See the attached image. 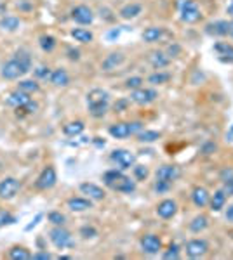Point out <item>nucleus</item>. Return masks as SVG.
Instances as JSON below:
<instances>
[{
    "mask_svg": "<svg viewBox=\"0 0 233 260\" xmlns=\"http://www.w3.org/2000/svg\"><path fill=\"white\" fill-rule=\"evenodd\" d=\"M56 46H58V40H56L52 35L49 33H42L40 37H38V47H40L44 52H52V50L56 49Z\"/></svg>",
    "mask_w": 233,
    "mask_h": 260,
    "instance_id": "7c9ffc66",
    "label": "nucleus"
},
{
    "mask_svg": "<svg viewBox=\"0 0 233 260\" xmlns=\"http://www.w3.org/2000/svg\"><path fill=\"white\" fill-rule=\"evenodd\" d=\"M226 196L225 194V191L223 189H219V191H216V193L211 196V199H209V205H211V210L213 212H219V210H223L225 208V203H226Z\"/></svg>",
    "mask_w": 233,
    "mask_h": 260,
    "instance_id": "cd10ccee",
    "label": "nucleus"
},
{
    "mask_svg": "<svg viewBox=\"0 0 233 260\" xmlns=\"http://www.w3.org/2000/svg\"><path fill=\"white\" fill-rule=\"evenodd\" d=\"M125 62V54L124 52H112L101 62V70L103 71H113L118 66H122Z\"/></svg>",
    "mask_w": 233,
    "mask_h": 260,
    "instance_id": "2eb2a0df",
    "label": "nucleus"
},
{
    "mask_svg": "<svg viewBox=\"0 0 233 260\" xmlns=\"http://www.w3.org/2000/svg\"><path fill=\"white\" fill-rule=\"evenodd\" d=\"M136 137L139 142H155L157 139H160V132H157V130H141Z\"/></svg>",
    "mask_w": 233,
    "mask_h": 260,
    "instance_id": "58836bf2",
    "label": "nucleus"
},
{
    "mask_svg": "<svg viewBox=\"0 0 233 260\" xmlns=\"http://www.w3.org/2000/svg\"><path fill=\"white\" fill-rule=\"evenodd\" d=\"M17 219L14 217L11 212L7 210H0V227H4V226H13V224H16Z\"/></svg>",
    "mask_w": 233,
    "mask_h": 260,
    "instance_id": "79ce46f5",
    "label": "nucleus"
},
{
    "mask_svg": "<svg viewBox=\"0 0 233 260\" xmlns=\"http://www.w3.org/2000/svg\"><path fill=\"white\" fill-rule=\"evenodd\" d=\"M230 179H233V168H223L221 170V173H219V181L221 182H226V181H230Z\"/></svg>",
    "mask_w": 233,
    "mask_h": 260,
    "instance_id": "3c124183",
    "label": "nucleus"
},
{
    "mask_svg": "<svg viewBox=\"0 0 233 260\" xmlns=\"http://www.w3.org/2000/svg\"><path fill=\"white\" fill-rule=\"evenodd\" d=\"M178 214V203L174 199H162L157 205V215L160 219H172Z\"/></svg>",
    "mask_w": 233,
    "mask_h": 260,
    "instance_id": "4468645a",
    "label": "nucleus"
},
{
    "mask_svg": "<svg viewBox=\"0 0 233 260\" xmlns=\"http://www.w3.org/2000/svg\"><path fill=\"white\" fill-rule=\"evenodd\" d=\"M155 191H157L158 194L162 193H167V191L171 189V182H166V181H155Z\"/></svg>",
    "mask_w": 233,
    "mask_h": 260,
    "instance_id": "de8ad7c7",
    "label": "nucleus"
},
{
    "mask_svg": "<svg viewBox=\"0 0 233 260\" xmlns=\"http://www.w3.org/2000/svg\"><path fill=\"white\" fill-rule=\"evenodd\" d=\"M129 128H131V136H137L145 128V125H143V122H129Z\"/></svg>",
    "mask_w": 233,
    "mask_h": 260,
    "instance_id": "09e8293b",
    "label": "nucleus"
},
{
    "mask_svg": "<svg viewBox=\"0 0 233 260\" xmlns=\"http://www.w3.org/2000/svg\"><path fill=\"white\" fill-rule=\"evenodd\" d=\"M179 175H181V172H179V168L174 165H162L155 170V179H157V181H166V182H171V184Z\"/></svg>",
    "mask_w": 233,
    "mask_h": 260,
    "instance_id": "ddd939ff",
    "label": "nucleus"
},
{
    "mask_svg": "<svg viewBox=\"0 0 233 260\" xmlns=\"http://www.w3.org/2000/svg\"><path fill=\"white\" fill-rule=\"evenodd\" d=\"M164 259L166 260H176V259H179V246L178 245H171V246L167 248L166 252H164Z\"/></svg>",
    "mask_w": 233,
    "mask_h": 260,
    "instance_id": "49530a36",
    "label": "nucleus"
},
{
    "mask_svg": "<svg viewBox=\"0 0 233 260\" xmlns=\"http://www.w3.org/2000/svg\"><path fill=\"white\" fill-rule=\"evenodd\" d=\"M83 128H85L83 122H80V120L68 122V123L63 125V134H65L67 137H77L83 132Z\"/></svg>",
    "mask_w": 233,
    "mask_h": 260,
    "instance_id": "a878e982",
    "label": "nucleus"
},
{
    "mask_svg": "<svg viewBox=\"0 0 233 260\" xmlns=\"http://www.w3.org/2000/svg\"><path fill=\"white\" fill-rule=\"evenodd\" d=\"M141 11H143V7L139 4H127L118 11V16H120L122 19L129 21V19H134V17L139 16Z\"/></svg>",
    "mask_w": 233,
    "mask_h": 260,
    "instance_id": "393cba45",
    "label": "nucleus"
},
{
    "mask_svg": "<svg viewBox=\"0 0 233 260\" xmlns=\"http://www.w3.org/2000/svg\"><path fill=\"white\" fill-rule=\"evenodd\" d=\"M67 58L70 59V61H80V50L79 49H73V47H70V49L67 50Z\"/></svg>",
    "mask_w": 233,
    "mask_h": 260,
    "instance_id": "8fccbe9b",
    "label": "nucleus"
},
{
    "mask_svg": "<svg viewBox=\"0 0 233 260\" xmlns=\"http://www.w3.org/2000/svg\"><path fill=\"white\" fill-rule=\"evenodd\" d=\"M50 73H52V70H50L49 66H38L33 70V76L37 80H49Z\"/></svg>",
    "mask_w": 233,
    "mask_h": 260,
    "instance_id": "c03bdc74",
    "label": "nucleus"
},
{
    "mask_svg": "<svg viewBox=\"0 0 233 260\" xmlns=\"http://www.w3.org/2000/svg\"><path fill=\"white\" fill-rule=\"evenodd\" d=\"M179 14H181V19H183L184 23H197V21L202 17L199 4H197L195 0H183Z\"/></svg>",
    "mask_w": 233,
    "mask_h": 260,
    "instance_id": "423d86ee",
    "label": "nucleus"
},
{
    "mask_svg": "<svg viewBox=\"0 0 233 260\" xmlns=\"http://www.w3.org/2000/svg\"><path fill=\"white\" fill-rule=\"evenodd\" d=\"M67 207L71 212H87L92 208V199L82 198V196H71V198L67 199Z\"/></svg>",
    "mask_w": 233,
    "mask_h": 260,
    "instance_id": "f3484780",
    "label": "nucleus"
},
{
    "mask_svg": "<svg viewBox=\"0 0 233 260\" xmlns=\"http://www.w3.org/2000/svg\"><path fill=\"white\" fill-rule=\"evenodd\" d=\"M207 250H209V245L205 240L195 238V240H190L186 243V255L190 259H200V257H204L207 253Z\"/></svg>",
    "mask_w": 233,
    "mask_h": 260,
    "instance_id": "9d476101",
    "label": "nucleus"
},
{
    "mask_svg": "<svg viewBox=\"0 0 233 260\" xmlns=\"http://www.w3.org/2000/svg\"><path fill=\"white\" fill-rule=\"evenodd\" d=\"M228 35H232L233 37V23H230V33Z\"/></svg>",
    "mask_w": 233,
    "mask_h": 260,
    "instance_id": "0e129e2a",
    "label": "nucleus"
},
{
    "mask_svg": "<svg viewBox=\"0 0 233 260\" xmlns=\"http://www.w3.org/2000/svg\"><path fill=\"white\" fill-rule=\"evenodd\" d=\"M37 111H38V104L35 103L33 99H32L28 104H25V106L16 107V116H17V118H25V116L35 115Z\"/></svg>",
    "mask_w": 233,
    "mask_h": 260,
    "instance_id": "f704fd0d",
    "label": "nucleus"
},
{
    "mask_svg": "<svg viewBox=\"0 0 233 260\" xmlns=\"http://www.w3.org/2000/svg\"><path fill=\"white\" fill-rule=\"evenodd\" d=\"M32 257H33V253L30 252L28 248L19 246V245L9 250V259L11 260H32Z\"/></svg>",
    "mask_w": 233,
    "mask_h": 260,
    "instance_id": "c756f323",
    "label": "nucleus"
},
{
    "mask_svg": "<svg viewBox=\"0 0 233 260\" xmlns=\"http://www.w3.org/2000/svg\"><path fill=\"white\" fill-rule=\"evenodd\" d=\"M112 189L116 191V193L133 194L134 191H136V179H131V177H127V175H124V173H122L120 177L116 179V182L113 184Z\"/></svg>",
    "mask_w": 233,
    "mask_h": 260,
    "instance_id": "dca6fc26",
    "label": "nucleus"
},
{
    "mask_svg": "<svg viewBox=\"0 0 233 260\" xmlns=\"http://www.w3.org/2000/svg\"><path fill=\"white\" fill-rule=\"evenodd\" d=\"M49 240L54 245L58 250H65V248H73L75 241L71 238V232L68 229H65L63 226H54L49 231Z\"/></svg>",
    "mask_w": 233,
    "mask_h": 260,
    "instance_id": "f03ea898",
    "label": "nucleus"
},
{
    "mask_svg": "<svg viewBox=\"0 0 233 260\" xmlns=\"http://www.w3.org/2000/svg\"><path fill=\"white\" fill-rule=\"evenodd\" d=\"M92 142H94V144H96V146H100V148H103V146L106 144L104 140H101V139H100V137H94V140H92Z\"/></svg>",
    "mask_w": 233,
    "mask_h": 260,
    "instance_id": "680f3d73",
    "label": "nucleus"
},
{
    "mask_svg": "<svg viewBox=\"0 0 233 260\" xmlns=\"http://www.w3.org/2000/svg\"><path fill=\"white\" fill-rule=\"evenodd\" d=\"M108 134L115 139H125V137L131 136V128L127 122H118V123H113L110 125L108 128Z\"/></svg>",
    "mask_w": 233,
    "mask_h": 260,
    "instance_id": "5701e85b",
    "label": "nucleus"
},
{
    "mask_svg": "<svg viewBox=\"0 0 233 260\" xmlns=\"http://www.w3.org/2000/svg\"><path fill=\"white\" fill-rule=\"evenodd\" d=\"M70 35L75 38V42H80V44H91V42L94 40L92 31H89V30H85V28H73Z\"/></svg>",
    "mask_w": 233,
    "mask_h": 260,
    "instance_id": "473e14b6",
    "label": "nucleus"
},
{
    "mask_svg": "<svg viewBox=\"0 0 233 260\" xmlns=\"http://www.w3.org/2000/svg\"><path fill=\"white\" fill-rule=\"evenodd\" d=\"M17 9H21V11H32V4H28V0H19V2H17Z\"/></svg>",
    "mask_w": 233,
    "mask_h": 260,
    "instance_id": "13d9d810",
    "label": "nucleus"
},
{
    "mask_svg": "<svg viewBox=\"0 0 233 260\" xmlns=\"http://www.w3.org/2000/svg\"><path fill=\"white\" fill-rule=\"evenodd\" d=\"M21 189V182L16 177H5L0 181V199H14Z\"/></svg>",
    "mask_w": 233,
    "mask_h": 260,
    "instance_id": "39448f33",
    "label": "nucleus"
},
{
    "mask_svg": "<svg viewBox=\"0 0 233 260\" xmlns=\"http://www.w3.org/2000/svg\"><path fill=\"white\" fill-rule=\"evenodd\" d=\"M133 173L136 181H146L148 175H150V170L146 165H134L133 167Z\"/></svg>",
    "mask_w": 233,
    "mask_h": 260,
    "instance_id": "a19ab883",
    "label": "nucleus"
},
{
    "mask_svg": "<svg viewBox=\"0 0 233 260\" xmlns=\"http://www.w3.org/2000/svg\"><path fill=\"white\" fill-rule=\"evenodd\" d=\"M106 37H108V40H115V38H118V37H120V30H118V28L110 30V31H108V35H106Z\"/></svg>",
    "mask_w": 233,
    "mask_h": 260,
    "instance_id": "bf43d9fd",
    "label": "nucleus"
},
{
    "mask_svg": "<svg viewBox=\"0 0 233 260\" xmlns=\"http://www.w3.org/2000/svg\"><path fill=\"white\" fill-rule=\"evenodd\" d=\"M79 189H80V193L87 194L89 198L94 199V201H101V199L106 198V193H104L103 187L94 184V182H82L79 186Z\"/></svg>",
    "mask_w": 233,
    "mask_h": 260,
    "instance_id": "f8f14e48",
    "label": "nucleus"
},
{
    "mask_svg": "<svg viewBox=\"0 0 233 260\" xmlns=\"http://www.w3.org/2000/svg\"><path fill=\"white\" fill-rule=\"evenodd\" d=\"M216 149H217V146L214 144V142H207V144H204V148H202V153H204V154H213Z\"/></svg>",
    "mask_w": 233,
    "mask_h": 260,
    "instance_id": "864d4df0",
    "label": "nucleus"
},
{
    "mask_svg": "<svg viewBox=\"0 0 233 260\" xmlns=\"http://www.w3.org/2000/svg\"><path fill=\"white\" fill-rule=\"evenodd\" d=\"M42 219H44V215H42V214H37V215H35V219L32 220V222H30L28 226L25 227V231H32V229H33V227L37 226V224L40 222Z\"/></svg>",
    "mask_w": 233,
    "mask_h": 260,
    "instance_id": "5fc2aeb1",
    "label": "nucleus"
},
{
    "mask_svg": "<svg viewBox=\"0 0 233 260\" xmlns=\"http://www.w3.org/2000/svg\"><path fill=\"white\" fill-rule=\"evenodd\" d=\"M169 80H171V73H164V71H160V70H157V73L148 76V82H150L151 85H162V83H167Z\"/></svg>",
    "mask_w": 233,
    "mask_h": 260,
    "instance_id": "c9c22d12",
    "label": "nucleus"
},
{
    "mask_svg": "<svg viewBox=\"0 0 233 260\" xmlns=\"http://www.w3.org/2000/svg\"><path fill=\"white\" fill-rule=\"evenodd\" d=\"M226 13H228L230 16L233 17V0H232V2H230V4H228V7H226Z\"/></svg>",
    "mask_w": 233,
    "mask_h": 260,
    "instance_id": "e2e57ef3",
    "label": "nucleus"
},
{
    "mask_svg": "<svg viewBox=\"0 0 233 260\" xmlns=\"http://www.w3.org/2000/svg\"><path fill=\"white\" fill-rule=\"evenodd\" d=\"M205 31L209 35L223 37V35L230 33V23H226V21H216V23H211V25L205 26Z\"/></svg>",
    "mask_w": 233,
    "mask_h": 260,
    "instance_id": "b1692460",
    "label": "nucleus"
},
{
    "mask_svg": "<svg viewBox=\"0 0 233 260\" xmlns=\"http://www.w3.org/2000/svg\"><path fill=\"white\" fill-rule=\"evenodd\" d=\"M223 191H225L226 196H233V179H230V181L225 182V187H223Z\"/></svg>",
    "mask_w": 233,
    "mask_h": 260,
    "instance_id": "4d7b16f0",
    "label": "nucleus"
},
{
    "mask_svg": "<svg viewBox=\"0 0 233 260\" xmlns=\"http://www.w3.org/2000/svg\"><path fill=\"white\" fill-rule=\"evenodd\" d=\"M17 89L30 95H33V94H37V92H40V83H38L37 78H25V80H19Z\"/></svg>",
    "mask_w": 233,
    "mask_h": 260,
    "instance_id": "bb28decb",
    "label": "nucleus"
},
{
    "mask_svg": "<svg viewBox=\"0 0 233 260\" xmlns=\"http://www.w3.org/2000/svg\"><path fill=\"white\" fill-rule=\"evenodd\" d=\"M209 226V219H207V215H197L195 219L190 222V231L195 232V234H199V232L205 231Z\"/></svg>",
    "mask_w": 233,
    "mask_h": 260,
    "instance_id": "72a5a7b5",
    "label": "nucleus"
},
{
    "mask_svg": "<svg viewBox=\"0 0 233 260\" xmlns=\"http://www.w3.org/2000/svg\"><path fill=\"white\" fill-rule=\"evenodd\" d=\"M145 80L141 76H131V78L125 80V87L129 89V91H136V89H141Z\"/></svg>",
    "mask_w": 233,
    "mask_h": 260,
    "instance_id": "a18cd8bd",
    "label": "nucleus"
},
{
    "mask_svg": "<svg viewBox=\"0 0 233 260\" xmlns=\"http://www.w3.org/2000/svg\"><path fill=\"white\" fill-rule=\"evenodd\" d=\"M79 234L82 236L83 240H92V238H96L98 236V229L94 226H82L80 227Z\"/></svg>",
    "mask_w": 233,
    "mask_h": 260,
    "instance_id": "37998d69",
    "label": "nucleus"
},
{
    "mask_svg": "<svg viewBox=\"0 0 233 260\" xmlns=\"http://www.w3.org/2000/svg\"><path fill=\"white\" fill-rule=\"evenodd\" d=\"M32 259L33 260H49V259H52V255H50L49 252H37V253H33Z\"/></svg>",
    "mask_w": 233,
    "mask_h": 260,
    "instance_id": "6e6d98bb",
    "label": "nucleus"
},
{
    "mask_svg": "<svg viewBox=\"0 0 233 260\" xmlns=\"http://www.w3.org/2000/svg\"><path fill=\"white\" fill-rule=\"evenodd\" d=\"M32 99H33V97H32L30 94H26V92L16 89V91L11 92V94L5 97V106L16 109V107H21V106H25V104H28Z\"/></svg>",
    "mask_w": 233,
    "mask_h": 260,
    "instance_id": "9b49d317",
    "label": "nucleus"
},
{
    "mask_svg": "<svg viewBox=\"0 0 233 260\" xmlns=\"http://www.w3.org/2000/svg\"><path fill=\"white\" fill-rule=\"evenodd\" d=\"M47 220H49L52 226H65V222H67V217L61 214V212L58 210H52L47 214Z\"/></svg>",
    "mask_w": 233,
    "mask_h": 260,
    "instance_id": "ea45409f",
    "label": "nucleus"
},
{
    "mask_svg": "<svg viewBox=\"0 0 233 260\" xmlns=\"http://www.w3.org/2000/svg\"><path fill=\"white\" fill-rule=\"evenodd\" d=\"M214 50L219 54L223 61L233 62V46H230L226 42H217L216 46H214Z\"/></svg>",
    "mask_w": 233,
    "mask_h": 260,
    "instance_id": "2f4dec72",
    "label": "nucleus"
},
{
    "mask_svg": "<svg viewBox=\"0 0 233 260\" xmlns=\"http://www.w3.org/2000/svg\"><path fill=\"white\" fill-rule=\"evenodd\" d=\"M158 94L155 89H145V87H141V89H136V91L131 92V101L136 104H139V106H146V104L153 103V101H157Z\"/></svg>",
    "mask_w": 233,
    "mask_h": 260,
    "instance_id": "0eeeda50",
    "label": "nucleus"
},
{
    "mask_svg": "<svg viewBox=\"0 0 233 260\" xmlns=\"http://www.w3.org/2000/svg\"><path fill=\"white\" fill-rule=\"evenodd\" d=\"M71 19L79 23V25H91L92 21H94V13H92V9L87 7V5H75V7L71 9Z\"/></svg>",
    "mask_w": 233,
    "mask_h": 260,
    "instance_id": "1a4fd4ad",
    "label": "nucleus"
},
{
    "mask_svg": "<svg viewBox=\"0 0 233 260\" xmlns=\"http://www.w3.org/2000/svg\"><path fill=\"white\" fill-rule=\"evenodd\" d=\"M110 109V103L96 104V106H89V113H91L92 118H103Z\"/></svg>",
    "mask_w": 233,
    "mask_h": 260,
    "instance_id": "4c0bfd02",
    "label": "nucleus"
},
{
    "mask_svg": "<svg viewBox=\"0 0 233 260\" xmlns=\"http://www.w3.org/2000/svg\"><path fill=\"white\" fill-rule=\"evenodd\" d=\"M226 220H228V222H233V205H230L228 208H226Z\"/></svg>",
    "mask_w": 233,
    "mask_h": 260,
    "instance_id": "052dcab7",
    "label": "nucleus"
},
{
    "mask_svg": "<svg viewBox=\"0 0 233 260\" xmlns=\"http://www.w3.org/2000/svg\"><path fill=\"white\" fill-rule=\"evenodd\" d=\"M139 245H141L143 253H146V255H157L162 250V241L157 234H145L139 240Z\"/></svg>",
    "mask_w": 233,
    "mask_h": 260,
    "instance_id": "6e6552de",
    "label": "nucleus"
},
{
    "mask_svg": "<svg viewBox=\"0 0 233 260\" xmlns=\"http://www.w3.org/2000/svg\"><path fill=\"white\" fill-rule=\"evenodd\" d=\"M21 28V19L17 16H2L0 17V30L7 31V33H14Z\"/></svg>",
    "mask_w": 233,
    "mask_h": 260,
    "instance_id": "4be33fe9",
    "label": "nucleus"
},
{
    "mask_svg": "<svg viewBox=\"0 0 233 260\" xmlns=\"http://www.w3.org/2000/svg\"><path fill=\"white\" fill-rule=\"evenodd\" d=\"M127 106H129V101L120 99V101H116V103L113 104V109H115V111H125V109H127Z\"/></svg>",
    "mask_w": 233,
    "mask_h": 260,
    "instance_id": "603ef678",
    "label": "nucleus"
},
{
    "mask_svg": "<svg viewBox=\"0 0 233 260\" xmlns=\"http://www.w3.org/2000/svg\"><path fill=\"white\" fill-rule=\"evenodd\" d=\"M148 61H150V64L155 70H162V68L169 66L171 58H169L164 50H153V52H150V56H148Z\"/></svg>",
    "mask_w": 233,
    "mask_h": 260,
    "instance_id": "a211bd4d",
    "label": "nucleus"
},
{
    "mask_svg": "<svg viewBox=\"0 0 233 260\" xmlns=\"http://www.w3.org/2000/svg\"><path fill=\"white\" fill-rule=\"evenodd\" d=\"M87 101V107L89 106H96V104H103V103H110V94L103 89H92L91 92L85 97Z\"/></svg>",
    "mask_w": 233,
    "mask_h": 260,
    "instance_id": "6ab92c4d",
    "label": "nucleus"
},
{
    "mask_svg": "<svg viewBox=\"0 0 233 260\" xmlns=\"http://www.w3.org/2000/svg\"><path fill=\"white\" fill-rule=\"evenodd\" d=\"M209 199H211V194L204 186H197L192 191V201L195 203V207L204 208L205 205H209Z\"/></svg>",
    "mask_w": 233,
    "mask_h": 260,
    "instance_id": "aec40b11",
    "label": "nucleus"
},
{
    "mask_svg": "<svg viewBox=\"0 0 233 260\" xmlns=\"http://www.w3.org/2000/svg\"><path fill=\"white\" fill-rule=\"evenodd\" d=\"M122 175V170H116V168H113V170H108V172H104V175H103V182H104V186L106 187H110L112 189L113 187V184L116 182V179L120 177Z\"/></svg>",
    "mask_w": 233,
    "mask_h": 260,
    "instance_id": "e433bc0d",
    "label": "nucleus"
},
{
    "mask_svg": "<svg viewBox=\"0 0 233 260\" xmlns=\"http://www.w3.org/2000/svg\"><path fill=\"white\" fill-rule=\"evenodd\" d=\"M58 182V173L52 165H47L42 168V172L38 173L37 181H35V189L37 191H49L56 186Z\"/></svg>",
    "mask_w": 233,
    "mask_h": 260,
    "instance_id": "7ed1b4c3",
    "label": "nucleus"
},
{
    "mask_svg": "<svg viewBox=\"0 0 233 260\" xmlns=\"http://www.w3.org/2000/svg\"><path fill=\"white\" fill-rule=\"evenodd\" d=\"M110 160L116 163V167L120 170H129L131 167L136 165V154L127 151V149H113Z\"/></svg>",
    "mask_w": 233,
    "mask_h": 260,
    "instance_id": "20e7f679",
    "label": "nucleus"
},
{
    "mask_svg": "<svg viewBox=\"0 0 233 260\" xmlns=\"http://www.w3.org/2000/svg\"><path fill=\"white\" fill-rule=\"evenodd\" d=\"M141 37H143V40L148 42V44H155V42H158L164 37V28H160V26H150V28H146L145 31H143Z\"/></svg>",
    "mask_w": 233,
    "mask_h": 260,
    "instance_id": "c85d7f7f",
    "label": "nucleus"
},
{
    "mask_svg": "<svg viewBox=\"0 0 233 260\" xmlns=\"http://www.w3.org/2000/svg\"><path fill=\"white\" fill-rule=\"evenodd\" d=\"M49 82L54 87H67L70 83V75H68V71L65 68H56L50 73Z\"/></svg>",
    "mask_w": 233,
    "mask_h": 260,
    "instance_id": "412c9836",
    "label": "nucleus"
},
{
    "mask_svg": "<svg viewBox=\"0 0 233 260\" xmlns=\"http://www.w3.org/2000/svg\"><path fill=\"white\" fill-rule=\"evenodd\" d=\"M33 68V61H32V54L26 49H17L13 54V58L7 59L5 62H2L0 66V76L4 80H19L21 76H25L26 73H30Z\"/></svg>",
    "mask_w": 233,
    "mask_h": 260,
    "instance_id": "f257e3e1",
    "label": "nucleus"
}]
</instances>
